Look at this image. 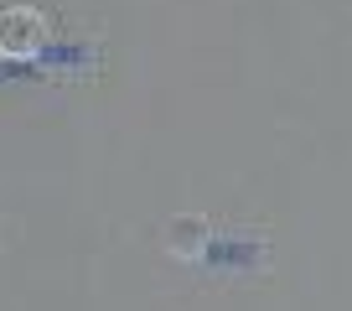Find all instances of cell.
Returning a JSON list of instances; mask_svg holds the SVG:
<instances>
[{
    "label": "cell",
    "mask_w": 352,
    "mask_h": 311,
    "mask_svg": "<svg viewBox=\"0 0 352 311\" xmlns=\"http://www.w3.org/2000/svg\"><path fill=\"white\" fill-rule=\"evenodd\" d=\"M42 42H47L42 11H32V6H11V11L0 16V52H6V57H36Z\"/></svg>",
    "instance_id": "1"
},
{
    "label": "cell",
    "mask_w": 352,
    "mask_h": 311,
    "mask_svg": "<svg viewBox=\"0 0 352 311\" xmlns=\"http://www.w3.org/2000/svg\"><path fill=\"white\" fill-rule=\"evenodd\" d=\"M202 239H208V228H202L197 218H182V223L171 228V249H176V255H197Z\"/></svg>",
    "instance_id": "2"
}]
</instances>
